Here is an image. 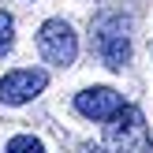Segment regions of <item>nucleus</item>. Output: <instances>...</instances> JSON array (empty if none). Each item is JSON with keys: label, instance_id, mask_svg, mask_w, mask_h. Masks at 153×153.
Listing matches in <instances>:
<instances>
[{"label": "nucleus", "instance_id": "obj_5", "mask_svg": "<svg viewBox=\"0 0 153 153\" xmlns=\"http://www.w3.org/2000/svg\"><path fill=\"white\" fill-rule=\"evenodd\" d=\"M75 108L86 120H105V123H108V120L123 108V97L112 86H90V90H82V94L75 97Z\"/></svg>", "mask_w": 153, "mask_h": 153}, {"label": "nucleus", "instance_id": "obj_3", "mask_svg": "<svg viewBox=\"0 0 153 153\" xmlns=\"http://www.w3.org/2000/svg\"><path fill=\"white\" fill-rule=\"evenodd\" d=\"M37 52H41L45 64L67 67V64H75V56H79V37H75V30L67 26L64 19H49L41 26V34H37Z\"/></svg>", "mask_w": 153, "mask_h": 153}, {"label": "nucleus", "instance_id": "obj_6", "mask_svg": "<svg viewBox=\"0 0 153 153\" xmlns=\"http://www.w3.org/2000/svg\"><path fill=\"white\" fill-rule=\"evenodd\" d=\"M7 153H45V146L34 134H15V138L7 142Z\"/></svg>", "mask_w": 153, "mask_h": 153}, {"label": "nucleus", "instance_id": "obj_8", "mask_svg": "<svg viewBox=\"0 0 153 153\" xmlns=\"http://www.w3.org/2000/svg\"><path fill=\"white\" fill-rule=\"evenodd\" d=\"M86 153H97V149H86Z\"/></svg>", "mask_w": 153, "mask_h": 153}, {"label": "nucleus", "instance_id": "obj_2", "mask_svg": "<svg viewBox=\"0 0 153 153\" xmlns=\"http://www.w3.org/2000/svg\"><path fill=\"white\" fill-rule=\"evenodd\" d=\"M94 49L105 60V67L120 71L131 60V41H127V22L120 15H101L94 22Z\"/></svg>", "mask_w": 153, "mask_h": 153}, {"label": "nucleus", "instance_id": "obj_7", "mask_svg": "<svg viewBox=\"0 0 153 153\" xmlns=\"http://www.w3.org/2000/svg\"><path fill=\"white\" fill-rule=\"evenodd\" d=\"M11 41H15V19L7 11H0V56L11 49Z\"/></svg>", "mask_w": 153, "mask_h": 153}, {"label": "nucleus", "instance_id": "obj_4", "mask_svg": "<svg viewBox=\"0 0 153 153\" xmlns=\"http://www.w3.org/2000/svg\"><path fill=\"white\" fill-rule=\"evenodd\" d=\"M45 86H49V75H45L41 67L7 71L4 79H0V105H26V101H34Z\"/></svg>", "mask_w": 153, "mask_h": 153}, {"label": "nucleus", "instance_id": "obj_1", "mask_svg": "<svg viewBox=\"0 0 153 153\" xmlns=\"http://www.w3.org/2000/svg\"><path fill=\"white\" fill-rule=\"evenodd\" d=\"M105 146H108V153H149L153 142H149V123L142 116V108L123 105L105 123Z\"/></svg>", "mask_w": 153, "mask_h": 153}]
</instances>
